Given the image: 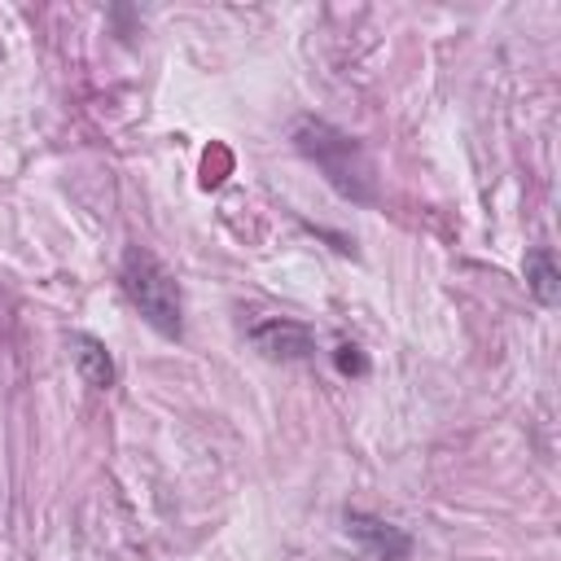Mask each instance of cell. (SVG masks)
<instances>
[{
    "label": "cell",
    "mask_w": 561,
    "mask_h": 561,
    "mask_svg": "<svg viewBox=\"0 0 561 561\" xmlns=\"http://www.w3.org/2000/svg\"><path fill=\"white\" fill-rule=\"evenodd\" d=\"M294 145H298V153H302L307 162H316V171H320L342 197H351V202H359V206L377 202L373 158H368V149H364L355 136L337 131V127L324 123V118H298V123H294Z\"/></svg>",
    "instance_id": "cell-1"
},
{
    "label": "cell",
    "mask_w": 561,
    "mask_h": 561,
    "mask_svg": "<svg viewBox=\"0 0 561 561\" xmlns=\"http://www.w3.org/2000/svg\"><path fill=\"white\" fill-rule=\"evenodd\" d=\"M118 285H123L127 302L140 311V320L149 329H158L162 337H180L184 333V298H180V285H175V276L149 250L131 245L123 254Z\"/></svg>",
    "instance_id": "cell-2"
},
{
    "label": "cell",
    "mask_w": 561,
    "mask_h": 561,
    "mask_svg": "<svg viewBox=\"0 0 561 561\" xmlns=\"http://www.w3.org/2000/svg\"><path fill=\"white\" fill-rule=\"evenodd\" d=\"M250 342L267 359H307L316 351V333L302 320H289V316H263V320H254L250 324Z\"/></svg>",
    "instance_id": "cell-3"
},
{
    "label": "cell",
    "mask_w": 561,
    "mask_h": 561,
    "mask_svg": "<svg viewBox=\"0 0 561 561\" xmlns=\"http://www.w3.org/2000/svg\"><path fill=\"white\" fill-rule=\"evenodd\" d=\"M346 535H351L368 557H377V561H408V557H412V535L399 530V526H390L386 517H373V513L351 508V513H346Z\"/></svg>",
    "instance_id": "cell-4"
},
{
    "label": "cell",
    "mask_w": 561,
    "mask_h": 561,
    "mask_svg": "<svg viewBox=\"0 0 561 561\" xmlns=\"http://www.w3.org/2000/svg\"><path fill=\"white\" fill-rule=\"evenodd\" d=\"M70 355H75V368H79V377L88 386H96V390H110L114 386V355H110V346L101 337L75 333L70 337Z\"/></svg>",
    "instance_id": "cell-5"
},
{
    "label": "cell",
    "mask_w": 561,
    "mask_h": 561,
    "mask_svg": "<svg viewBox=\"0 0 561 561\" xmlns=\"http://www.w3.org/2000/svg\"><path fill=\"white\" fill-rule=\"evenodd\" d=\"M526 289H530L543 307H552V302L561 298V272H557V259H552L548 245L526 250Z\"/></svg>",
    "instance_id": "cell-6"
},
{
    "label": "cell",
    "mask_w": 561,
    "mask_h": 561,
    "mask_svg": "<svg viewBox=\"0 0 561 561\" xmlns=\"http://www.w3.org/2000/svg\"><path fill=\"white\" fill-rule=\"evenodd\" d=\"M333 359H337V368H342V373H351V377L368 373V359H364V355H359V346H351V342H342Z\"/></svg>",
    "instance_id": "cell-7"
}]
</instances>
